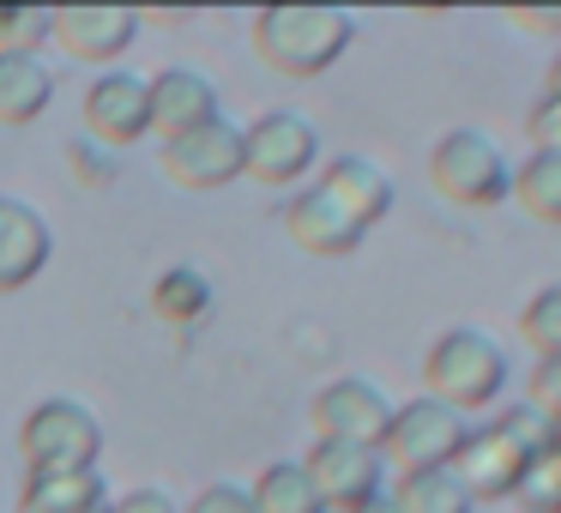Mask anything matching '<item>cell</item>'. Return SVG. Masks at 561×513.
Segmentation results:
<instances>
[{
    "label": "cell",
    "mask_w": 561,
    "mask_h": 513,
    "mask_svg": "<svg viewBox=\"0 0 561 513\" xmlns=\"http://www.w3.org/2000/svg\"><path fill=\"white\" fill-rule=\"evenodd\" d=\"M320 163V134L308 115L296 110H272L254 127H242V175L266 187H296L308 170Z\"/></svg>",
    "instance_id": "cell-6"
},
{
    "label": "cell",
    "mask_w": 561,
    "mask_h": 513,
    "mask_svg": "<svg viewBox=\"0 0 561 513\" xmlns=\"http://www.w3.org/2000/svg\"><path fill=\"white\" fill-rule=\"evenodd\" d=\"M507 200H519L537 224H561V158L556 151H531V158L513 170Z\"/></svg>",
    "instance_id": "cell-21"
},
{
    "label": "cell",
    "mask_w": 561,
    "mask_h": 513,
    "mask_svg": "<svg viewBox=\"0 0 561 513\" xmlns=\"http://www.w3.org/2000/svg\"><path fill=\"white\" fill-rule=\"evenodd\" d=\"M151 315H158L163 327H175V332L199 327V320L211 315V278L194 272V266H170L158 284H151Z\"/></svg>",
    "instance_id": "cell-19"
},
{
    "label": "cell",
    "mask_w": 561,
    "mask_h": 513,
    "mask_svg": "<svg viewBox=\"0 0 561 513\" xmlns=\"http://www.w3.org/2000/svg\"><path fill=\"white\" fill-rule=\"evenodd\" d=\"M308 417H314L320 441H351V447L380 453V441H387V429H392V399L368 375H339L314 392Z\"/></svg>",
    "instance_id": "cell-7"
},
{
    "label": "cell",
    "mask_w": 561,
    "mask_h": 513,
    "mask_svg": "<svg viewBox=\"0 0 561 513\" xmlns=\"http://www.w3.org/2000/svg\"><path fill=\"white\" fill-rule=\"evenodd\" d=\"M465 435H471V423L423 392V399H411V404H392V429H387V441H380V459L399 465V477L440 471V465H453V453H459Z\"/></svg>",
    "instance_id": "cell-5"
},
{
    "label": "cell",
    "mask_w": 561,
    "mask_h": 513,
    "mask_svg": "<svg viewBox=\"0 0 561 513\" xmlns=\"http://www.w3.org/2000/svg\"><path fill=\"white\" fill-rule=\"evenodd\" d=\"M55 37L73 61L85 67H110L134 49L139 37V13L115 7V0H79V7H55Z\"/></svg>",
    "instance_id": "cell-9"
},
{
    "label": "cell",
    "mask_w": 561,
    "mask_h": 513,
    "mask_svg": "<svg viewBox=\"0 0 561 513\" xmlns=\"http://www.w3.org/2000/svg\"><path fill=\"white\" fill-rule=\"evenodd\" d=\"M525 404L543 411L549 423H561V356H537L531 380H525Z\"/></svg>",
    "instance_id": "cell-27"
},
{
    "label": "cell",
    "mask_w": 561,
    "mask_h": 513,
    "mask_svg": "<svg viewBox=\"0 0 561 513\" xmlns=\"http://www.w3.org/2000/svg\"><path fill=\"white\" fill-rule=\"evenodd\" d=\"M85 134L91 146L115 151V146H139L151 134V91L139 73H98L85 91Z\"/></svg>",
    "instance_id": "cell-10"
},
{
    "label": "cell",
    "mask_w": 561,
    "mask_h": 513,
    "mask_svg": "<svg viewBox=\"0 0 561 513\" xmlns=\"http://www.w3.org/2000/svg\"><path fill=\"white\" fill-rule=\"evenodd\" d=\"M19 459L25 471H98L103 459V423L79 399H43L19 423Z\"/></svg>",
    "instance_id": "cell-4"
},
{
    "label": "cell",
    "mask_w": 561,
    "mask_h": 513,
    "mask_svg": "<svg viewBox=\"0 0 561 513\" xmlns=\"http://www.w3.org/2000/svg\"><path fill=\"white\" fill-rule=\"evenodd\" d=\"M423 387L447 411H489L507 392V356L483 327H447L423 356Z\"/></svg>",
    "instance_id": "cell-2"
},
{
    "label": "cell",
    "mask_w": 561,
    "mask_h": 513,
    "mask_svg": "<svg viewBox=\"0 0 561 513\" xmlns=\"http://www.w3.org/2000/svg\"><path fill=\"white\" fill-rule=\"evenodd\" d=\"M519 339L537 356H561V284H543L531 303L519 308Z\"/></svg>",
    "instance_id": "cell-23"
},
{
    "label": "cell",
    "mask_w": 561,
    "mask_h": 513,
    "mask_svg": "<svg viewBox=\"0 0 561 513\" xmlns=\"http://www.w3.org/2000/svg\"><path fill=\"white\" fill-rule=\"evenodd\" d=\"M495 429H501V435H507L513 447L525 453V459H537V453H549V447H556V423H549L543 411H531L525 399H519V404H507V411L495 417Z\"/></svg>",
    "instance_id": "cell-26"
},
{
    "label": "cell",
    "mask_w": 561,
    "mask_h": 513,
    "mask_svg": "<svg viewBox=\"0 0 561 513\" xmlns=\"http://www.w3.org/2000/svg\"><path fill=\"white\" fill-rule=\"evenodd\" d=\"M55 254V236H49V218L25 200L0 194V296L25 290Z\"/></svg>",
    "instance_id": "cell-15"
},
{
    "label": "cell",
    "mask_w": 561,
    "mask_h": 513,
    "mask_svg": "<svg viewBox=\"0 0 561 513\" xmlns=\"http://www.w3.org/2000/svg\"><path fill=\"white\" fill-rule=\"evenodd\" d=\"M55 37V7H0V55H37Z\"/></svg>",
    "instance_id": "cell-24"
},
{
    "label": "cell",
    "mask_w": 561,
    "mask_h": 513,
    "mask_svg": "<svg viewBox=\"0 0 561 513\" xmlns=\"http://www.w3.org/2000/svg\"><path fill=\"white\" fill-rule=\"evenodd\" d=\"M158 158H163V175H170L175 187H187V194H218V187H230L236 175H242V127L218 115V122L199 127V134L170 139Z\"/></svg>",
    "instance_id": "cell-8"
},
{
    "label": "cell",
    "mask_w": 561,
    "mask_h": 513,
    "mask_svg": "<svg viewBox=\"0 0 561 513\" xmlns=\"http://www.w3.org/2000/svg\"><path fill=\"white\" fill-rule=\"evenodd\" d=\"M356 19L344 7H320V0H284V7H260L254 13V55L284 79H320L351 55Z\"/></svg>",
    "instance_id": "cell-1"
},
{
    "label": "cell",
    "mask_w": 561,
    "mask_h": 513,
    "mask_svg": "<svg viewBox=\"0 0 561 513\" xmlns=\"http://www.w3.org/2000/svg\"><path fill=\"white\" fill-rule=\"evenodd\" d=\"M556 447H561V423H556Z\"/></svg>",
    "instance_id": "cell-35"
},
{
    "label": "cell",
    "mask_w": 561,
    "mask_h": 513,
    "mask_svg": "<svg viewBox=\"0 0 561 513\" xmlns=\"http://www.w3.org/2000/svg\"><path fill=\"white\" fill-rule=\"evenodd\" d=\"M302 471H308V483L320 489V501L339 508V513L387 489V459H380L375 447H351V441H314Z\"/></svg>",
    "instance_id": "cell-11"
},
{
    "label": "cell",
    "mask_w": 561,
    "mask_h": 513,
    "mask_svg": "<svg viewBox=\"0 0 561 513\" xmlns=\"http://www.w3.org/2000/svg\"><path fill=\"white\" fill-rule=\"evenodd\" d=\"M110 513H182V508H175V495H163V489H127L122 501H110Z\"/></svg>",
    "instance_id": "cell-31"
},
{
    "label": "cell",
    "mask_w": 561,
    "mask_h": 513,
    "mask_svg": "<svg viewBox=\"0 0 561 513\" xmlns=\"http://www.w3.org/2000/svg\"><path fill=\"white\" fill-rule=\"evenodd\" d=\"M543 98H561V49H556V61H549V91Z\"/></svg>",
    "instance_id": "cell-34"
},
{
    "label": "cell",
    "mask_w": 561,
    "mask_h": 513,
    "mask_svg": "<svg viewBox=\"0 0 561 513\" xmlns=\"http://www.w3.org/2000/svg\"><path fill=\"white\" fill-rule=\"evenodd\" d=\"M67 163H73V175H79L85 187H110V182H115V170H122V163H115V151L91 146V139H79V146L67 151Z\"/></svg>",
    "instance_id": "cell-28"
},
{
    "label": "cell",
    "mask_w": 561,
    "mask_h": 513,
    "mask_svg": "<svg viewBox=\"0 0 561 513\" xmlns=\"http://www.w3.org/2000/svg\"><path fill=\"white\" fill-rule=\"evenodd\" d=\"M513 25L537 37H561V7H513Z\"/></svg>",
    "instance_id": "cell-32"
},
{
    "label": "cell",
    "mask_w": 561,
    "mask_h": 513,
    "mask_svg": "<svg viewBox=\"0 0 561 513\" xmlns=\"http://www.w3.org/2000/svg\"><path fill=\"white\" fill-rule=\"evenodd\" d=\"M314 187H327L363 230H375V224L392 212V175L380 170L375 158H351V151H344V158H332L327 170H320Z\"/></svg>",
    "instance_id": "cell-16"
},
{
    "label": "cell",
    "mask_w": 561,
    "mask_h": 513,
    "mask_svg": "<svg viewBox=\"0 0 561 513\" xmlns=\"http://www.w3.org/2000/svg\"><path fill=\"white\" fill-rule=\"evenodd\" d=\"M428 182L447 206H501L507 200V158L483 127H447V134L428 146Z\"/></svg>",
    "instance_id": "cell-3"
},
{
    "label": "cell",
    "mask_w": 561,
    "mask_h": 513,
    "mask_svg": "<svg viewBox=\"0 0 561 513\" xmlns=\"http://www.w3.org/2000/svg\"><path fill=\"white\" fill-rule=\"evenodd\" d=\"M55 103V73L43 55H0V127H31Z\"/></svg>",
    "instance_id": "cell-17"
},
{
    "label": "cell",
    "mask_w": 561,
    "mask_h": 513,
    "mask_svg": "<svg viewBox=\"0 0 561 513\" xmlns=\"http://www.w3.org/2000/svg\"><path fill=\"white\" fill-rule=\"evenodd\" d=\"M182 513H260V508H254V495H248L242 483H206Z\"/></svg>",
    "instance_id": "cell-29"
},
{
    "label": "cell",
    "mask_w": 561,
    "mask_h": 513,
    "mask_svg": "<svg viewBox=\"0 0 561 513\" xmlns=\"http://www.w3.org/2000/svg\"><path fill=\"white\" fill-rule=\"evenodd\" d=\"M525 465H531V459H525V453L513 447L495 423L471 429V435L459 441V453H453V477L465 483V495H471V501H501V495L513 501Z\"/></svg>",
    "instance_id": "cell-14"
},
{
    "label": "cell",
    "mask_w": 561,
    "mask_h": 513,
    "mask_svg": "<svg viewBox=\"0 0 561 513\" xmlns=\"http://www.w3.org/2000/svg\"><path fill=\"white\" fill-rule=\"evenodd\" d=\"M392 501H399V513H477V501L465 495V483L453 477V465H440V471H411V477H399Z\"/></svg>",
    "instance_id": "cell-22"
},
{
    "label": "cell",
    "mask_w": 561,
    "mask_h": 513,
    "mask_svg": "<svg viewBox=\"0 0 561 513\" xmlns=\"http://www.w3.org/2000/svg\"><path fill=\"white\" fill-rule=\"evenodd\" d=\"M525 134H531L537 151H556L561 158V98H537L531 115H525Z\"/></svg>",
    "instance_id": "cell-30"
},
{
    "label": "cell",
    "mask_w": 561,
    "mask_h": 513,
    "mask_svg": "<svg viewBox=\"0 0 561 513\" xmlns=\"http://www.w3.org/2000/svg\"><path fill=\"white\" fill-rule=\"evenodd\" d=\"M146 91H151V134L163 146L218 122V86L194 67H163L158 79H146Z\"/></svg>",
    "instance_id": "cell-13"
},
{
    "label": "cell",
    "mask_w": 561,
    "mask_h": 513,
    "mask_svg": "<svg viewBox=\"0 0 561 513\" xmlns=\"http://www.w3.org/2000/svg\"><path fill=\"white\" fill-rule=\"evenodd\" d=\"M110 508L103 471H25L19 513H98Z\"/></svg>",
    "instance_id": "cell-18"
},
{
    "label": "cell",
    "mask_w": 561,
    "mask_h": 513,
    "mask_svg": "<svg viewBox=\"0 0 561 513\" xmlns=\"http://www.w3.org/2000/svg\"><path fill=\"white\" fill-rule=\"evenodd\" d=\"M284 236L314 260H344V254L363 248L368 230L327 194V187H302V194H290V206H284Z\"/></svg>",
    "instance_id": "cell-12"
},
{
    "label": "cell",
    "mask_w": 561,
    "mask_h": 513,
    "mask_svg": "<svg viewBox=\"0 0 561 513\" xmlns=\"http://www.w3.org/2000/svg\"><path fill=\"white\" fill-rule=\"evenodd\" d=\"M254 508L260 513H327V501H320V489L308 483L302 459H272L266 471L254 477Z\"/></svg>",
    "instance_id": "cell-20"
},
{
    "label": "cell",
    "mask_w": 561,
    "mask_h": 513,
    "mask_svg": "<svg viewBox=\"0 0 561 513\" xmlns=\"http://www.w3.org/2000/svg\"><path fill=\"white\" fill-rule=\"evenodd\" d=\"M344 513H399V501H392V489H380V495L356 501V508H344Z\"/></svg>",
    "instance_id": "cell-33"
},
{
    "label": "cell",
    "mask_w": 561,
    "mask_h": 513,
    "mask_svg": "<svg viewBox=\"0 0 561 513\" xmlns=\"http://www.w3.org/2000/svg\"><path fill=\"white\" fill-rule=\"evenodd\" d=\"M513 501H519V513H561V447L537 453V459L525 465Z\"/></svg>",
    "instance_id": "cell-25"
}]
</instances>
